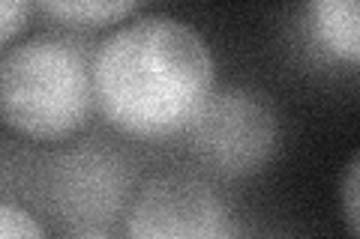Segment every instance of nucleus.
<instances>
[{
    "mask_svg": "<svg viewBox=\"0 0 360 239\" xmlns=\"http://www.w3.org/2000/svg\"><path fill=\"white\" fill-rule=\"evenodd\" d=\"M94 99L103 117L129 138L160 141L193 126L213 93V57L195 27L144 15L96 48Z\"/></svg>",
    "mask_w": 360,
    "mask_h": 239,
    "instance_id": "nucleus-1",
    "label": "nucleus"
},
{
    "mask_svg": "<svg viewBox=\"0 0 360 239\" xmlns=\"http://www.w3.org/2000/svg\"><path fill=\"white\" fill-rule=\"evenodd\" d=\"M94 75L82 45L33 36L0 57V123L30 141H63L90 120Z\"/></svg>",
    "mask_w": 360,
    "mask_h": 239,
    "instance_id": "nucleus-2",
    "label": "nucleus"
},
{
    "mask_svg": "<svg viewBox=\"0 0 360 239\" xmlns=\"http://www.w3.org/2000/svg\"><path fill=\"white\" fill-rule=\"evenodd\" d=\"M189 150L219 177H252L276 150L274 111L250 90L225 87L210 93L189 126Z\"/></svg>",
    "mask_w": 360,
    "mask_h": 239,
    "instance_id": "nucleus-3",
    "label": "nucleus"
},
{
    "mask_svg": "<svg viewBox=\"0 0 360 239\" xmlns=\"http://www.w3.org/2000/svg\"><path fill=\"white\" fill-rule=\"evenodd\" d=\"M127 239H234V231L207 183L168 174L144 186L129 212Z\"/></svg>",
    "mask_w": 360,
    "mask_h": 239,
    "instance_id": "nucleus-4",
    "label": "nucleus"
},
{
    "mask_svg": "<svg viewBox=\"0 0 360 239\" xmlns=\"http://www.w3.org/2000/svg\"><path fill=\"white\" fill-rule=\"evenodd\" d=\"M315 33L336 57L357 63L360 57V9L354 0H319L309 6Z\"/></svg>",
    "mask_w": 360,
    "mask_h": 239,
    "instance_id": "nucleus-5",
    "label": "nucleus"
},
{
    "mask_svg": "<svg viewBox=\"0 0 360 239\" xmlns=\"http://www.w3.org/2000/svg\"><path fill=\"white\" fill-rule=\"evenodd\" d=\"M39 9L60 21H72V25L103 27L123 21L139 9V4H132V0H60V4H39Z\"/></svg>",
    "mask_w": 360,
    "mask_h": 239,
    "instance_id": "nucleus-6",
    "label": "nucleus"
},
{
    "mask_svg": "<svg viewBox=\"0 0 360 239\" xmlns=\"http://www.w3.org/2000/svg\"><path fill=\"white\" fill-rule=\"evenodd\" d=\"M0 239H49L27 210L0 200Z\"/></svg>",
    "mask_w": 360,
    "mask_h": 239,
    "instance_id": "nucleus-7",
    "label": "nucleus"
},
{
    "mask_svg": "<svg viewBox=\"0 0 360 239\" xmlns=\"http://www.w3.org/2000/svg\"><path fill=\"white\" fill-rule=\"evenodd\" d=\"M357 195H360V156H352V162H348V174H345V186H342V210H345V224H348L352 239L360 236Z\"/></svg>",
    "mask_w": 360,
    "mask_h": 239,
    "instance_id": "nucleus-8",
    "label": "nucleus"
},
{
    "mask_svg": "<svg viewBox=\"0 0 360 239\" xmlns=\"http://www.w3.org/2000/svg\"><path fill=\"white\" fill-rule=\"evenodd\" d=\"M27 18H30V4H18V0H0V48L25 30Z\"/></svg>",
    "mask_w": 360,
    "mask_h": 239,
    "instance_id": "nucleus-9",
    "label": "nucleus"
},
{
    "mask_svg": "<svg viewBox=\"0 0 360 239\" xmlns=\"http://www.w3.org/2000/svg\"><path fill=\"white\" fill-rule=\"evenodd\" d=\"M70 239H108L103 231H96V227H84V231H78V233H72Z\"/></svg>",
    "mask_w": 360,
    "mask_h": 239,
    "instance_id": "nucleus-10",
    "label": "nucleus"
}]
</instances>
